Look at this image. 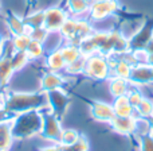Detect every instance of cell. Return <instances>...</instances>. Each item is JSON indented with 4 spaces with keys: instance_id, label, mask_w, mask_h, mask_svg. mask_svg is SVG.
<instances>
[{
    "instance_id": "cell-21",
    "label": "cell",
    "mask_w": 153,
    "mask_h": 151,
    "mask_svg": "<svg viewBox=\"0 0 153 151\" xmlns=\"http://www.w3.org/2000/svg\"><path fill=\"white\" fill-rule=\"evenodd\" d=\"M136 116L137 117H146L149 119L153 116V103L148 98H144L137 107H136Z\"/></svg>"
},
{
    "instance_id": "cell-10",
    "label": "cell",
    "mask_w": 153,
    "mask_h": 151,
    "mask_svg": "<svg viewBox=\"0 0 153 151\" xmlns=\"http://www.w3.org/2000/svg\"><path fill=\"white\" fill-rule=\"evenodd\" d=\"M117 10V3L114 0H103L95 2L91 5V16L94 19H102L105 16L113 14Z\"/></svg>"
},
{
    "instance_id": "cell-16",
    "label": "cell",
    "mask_w": 153,
    "mask_h": 151,
    "mask_svg": "<svg viewBox=\"0 0 153 151\" xmlns=\"http://www.w3.org/2000/svg\"><path fill=\"white\" fill-rule=\"evenodd\" d=\"M7 26L10 29V31L12 32L13 37L16 35L26 34V23L23 20H20L19 18H16L15 15H10L7 19Z\"/></svg>"
},
{
    "instance_id": "cell-34",
    "label": "cell",
    "mask_w": 153,
    "mask_h": 151,
    "mask_svg": "<svg viewBox=\"0 0 153 151\" xmlns=\"http://www.w3.org/2000/svg\"><path fill=\"white\" fill-rule=\"evenodd\" d=\"M3 47V39H1V37H0V49Z\"/></svg>"
},
{
    "instance_id": "cell-4",
    "label": "cell",
    "mask_w": 153,
    "mask_h": 151,
    "mask_svg": "<svg viewBox=\"0 0 153 151\" xmlns=\"http://www.w3.org/2000/svg\"><path fill=\"white\" fill-rule=\"evenodd\" d=\"M83 72L89 77H91V78L102 80V78L108 77L109 65H108V62L103 59V57L93 54V56L86 57Z\"/></svg>"
},
{
    "instance_id": "cell-8",
    "label": "cell",
    "mask_w": 153,
    "mask_h": 151,
    "mask_svg": "<svg viewBox=\"0 0 153 151\" xmlns=\"http://www.w3.org/2000/svg\"><path fill=\"white\" fill-rule=\"evenodd\" d=\"M136 123H137V116H130V117L116 116L110 122V124L114 128V131L121 134V135H133L136 131Z\"/></svg>"
},
{
    "instance_id": "cell-12",
    "label": "cell",
    "mask_w": 153,
    "mask_h": 151,
    "mask_svg": "<svg viewBox=\"0 0 153 151\" xmlns=\"http://www.w3.org/2000/svg\"><path fill=\"white\" fill-rule=\"evenodd\" d=\"M11 122L12 120L0 123V150L1 151H8L12 147L13 136L11 130Z\"/></svg>"
},
{
    "instance_id": "cell-13",
    "label": "cell",
    "mask_w": 153,
    "mask_h": 151,
    "mask_svg": "<svg viewBox=\"0 0 153 151\" xmlns=\"http://www.w3.org/2000/svg\"><path fill=\"white\" fill-rule=\"evenodd\" d=\"M62 84H63V78H62L59 74H56L55 72L45 74V76H43V78H42V82H40L42 89L45 90V92L58 89V88L62 86Z\"/></svg>"
},
{
    "instance_id": "cell-25",
    "label": "cell",
    "mask_w": 153,
    "mask_h": 151,
    "mask_svg": "<svg viewBox=\"0 0 153 151\" xmlns=\"http://www.w3.org/2000/svg\"><path fill=\"white\" fill-rule=\"evenodd\" d=\"M85 62H86V57L82 56L81 58H78L76 61L71 62V64H69V65H66V66H65V68H66V72L70 73V74H76V73L83 72Z\"/></svg>"
},
{
    "instance_id": "cell-17",
    "label": "cell",
    "mask_w": 153,
    "mask_h": 151,
    "mask_svg": "<svg viewBox=\"0 0 153 151\" xmlns=\"http://www.w3.org/2000/svg\"><path fill=\"white\" fill-rule=\"evenodd\" d=\"M61 53H62V57H63L65 64H66V65L71 64V62L76 61L78 58H81V57H82L81 50H79V47H76V45L66 46V47H63L61 50Z\"/></svg>"
},
{
    "instance_id": "cell-28",
    "label": "cell",
    "mask_w": 153,
    "mask_h": 151,
    "mask_svg": "<svg viewBox=\"0 0 153 151\" xmlns=\"http://www.w3.org/2000/svg\"><path fill=\"white\" fill-rule=\"evenodd\" d=\"M69 7L74 14H82L89 8V3L87 0H70Z\"/></svg>"
},
{
    "instance_id": "cell-29",
    "label": "cell",
    "mask_w": 153,
    "mask_h": 151,
    "mask_svg": "<svg viewBox=\"0 0 153 151\" xmlns=\"http://www.w3.org/2000/svg\"><path fill=\"white\" fill-rule=\"evenodd\" d=\"M140 143V151H153V135H145L143 138H137Z\"/></svg>"
},
{
    "instance_id": "cell-32",
    "label": "cell",
    "mask_w": 153,
    "mask_h": 151,
    "mask_svg": "<svg viewBox=\"0 0 153 151\" xmlns=\"http://www.w3.org/2000/svg\"><path fill=\"white\" fill-rule=\"evenodd\" d=\"M39 151H61V147L59 146H51V147H45V149H42Z\"/></svg>"
},
{
    "instance_id": "cell-26",
    "label": "cell",
    "mask_w": 153,
    "mask_h": 151,
    "mask_svg": "<svg viewBox=\"0 0 153 151\" xmlns=\"http://www.w3.org/2000/svg\"><path fill=\"white\" fill-rule=\"evenodd\" d=\"M31 42V37L28 34H22V35H16L12 41V45L15 47V50H26L27 46Z\"/></svg>"
},
{
    "instance_id": "cell-24",
    "label": "cell",
    "mask_w": 153,
    "mask_h": 151,
    "mask_svg": "<svg viewBox=\"0 0 153 151\" xmlns=\"http://www.w3.org/2000/svg\"><path fill=\"white\" fill-rule=\"evenodd\" d=\"M130 73H132V65H129L125 59H120L116 64V74L117 77H121V78H129Z\"/></svg>"
},
{
    "instance_id": "cell-5",
    "label": "cell",
    "mask_w": 153,
    "mask_h": 151,
    "mask_svg": "<svg viewBox=\"0 0 153 151\" xmlns=\"http://www.w3.org/2000/svg\"><path fill=\"white\" fill-rule=\"evenodd\" d=\"M46 93H47V101H48L50 111L56 117L61 119V116L65 113L67 105H69V97H67V95L65 92H62L59 88L54 90H48Z\"/></svg>"
},
{
    "instance_id": "cell-18",
    "label": "cell",
    "mask_w": 153,
    "mask_h": 151,
    "mask_svg": "<svg viewBox=\"0 0 153 151\" xmlns=\"http://www.w3.org/2000/svg\"><path fill=\"white\" fill-rule=\"evenodd\" d=\"M47 65L53 72H59V70L63 69V68L66 66V64H65V59H63V57H62L61 51H58V50L53 51L47 58Z\"/></svg>"
},
{
    "instance_id": "cell-22",
    "label": "cell",
    "mask_w": 153,
    "mask_h": 151,
    "mask_svg": "<svg viewBox=\"0 0 153 151\" xmlns=\"http://www.w3.org/2000/svg\"><path fill=\"white\" fill-rule=\"evenodd\" d=\"M116 116L118 117H130L136 116V108L133 105H130V103L128 104H121V105H113Z\"/></svg>"
},
{
    "instance_id": "cell-30",
    "label": "cell",
    "mask_w": 153,
    "mask_h": 151,
    "mask_svg": "<svg viewBox=\"0 0 153 151\" xmlns=\"http://www.w3.org/2000/svg\"><path fill=\"white\" fill-rule=\"evenodd\" d=\"M128 98H129L130 105H133L136 108V107H137L138 104H140L141 101L144 100V96L141 95V92H137V90H134V92H130L129 95H128Z\"/></svg>"
},
{
    "instance_id": "cell-3",
    "label": "cell",
    "mask_w": 153,
    "mask_h": 151,
    "mask_svg": "<svg viewBox=\"0 0 153 151\" xmlns=\"http://www.w3.org/2000/svg\"><path fill=\"white\" fill-rule=\"evenodd\" d=\"M42 117H43V123H42V130H40V135L43 138L48 139V140H54V142H59L61 139V134L63 131V128L61 127L59 123V117H56L53 112H42Z\"/></svg>"
},
{
    "instance_id": "cell-19",
    "label": "cell",
    "mask_w": 153,
    "mask_h": 151,
    "mask_svg": "<svg viewBox=\"0 0 153 151\" xmlns=\"http://www.w3.org/2000/svg\"><path fill=\"white\" fill-rule=\"evenodd\" d=\"M79 138H81V135L78 134L76 130L66 128V130H63L62 134H61L59 144H62V146H73V144L79 140Z\"/></svg>"
},
{
    "instance_id": "cell-11",
    "label": "cell",
    "mask_w": 153,
    "mask_h": 151,
    "mask_svg": "<svg viewBox=\"0 0 153 151\" xmlns=\"http://www.w3.org/2000/svg\"><path fill=\"white\" fill-rule=\"evenodd\" d=\"M130 80L136 84H148L153 81V66H134L132 68V73H130Z\"/></svg>"
},
{
    "instance_id": "cell-6",
    "label": "cell",
    "mask_w": 153,
    "mask_h": 151,
    "mask_svg": "<svg viewBox=\"0 0 153 151\" xmlns=\"http://www.w3.org/2000/svg\"><path fill=\"white\" fill-rule=\"evenodd\" d=\"M66 22V14L59 8H51L45 11V27L47 31H59L63 23Z\"/></svg>"
},
{
    "instance_id": "cell-36",
    "label": "cell",
    "mask_w": 153,
    "mask_h": 151,
    "mask_svg": "<svg viewBox=\"0 0 153 151\" xmlns=\"http://www.w3.org/2000/svg\"><path fill=\"white\" fill-rule=\"evenodd\" d=\"M0 151H1V150H0Z\"/></svg>"
},
{
    "instance_id": "cell-27",
    "label": "cell",
    "mask_w": 153,
    "mask_h": 151,
    "mask_svg": "<svg viewBox=\"0 0 153 151\" xmlns=\"http://www.w3.org/2000/svg\"><path fill=\"white\" fill-rule=\"evenodd\" d=\"M43 23H45V12H36L26 19V24L32 29L43 27Z\"/></svg>"
},
{
    "instance_id": "cell-2",
    "label": "cell",
    "mask_w": 153,
    "mask_h": 151,
    "mask_svg": "<svg viewBox=\"0 0 153 151\" xmlns=\"http://www.w3.org/2000/svg\"><path fill=\"white\" fill-rule=\"evenodd\" d=\"M47 103V93L45 95H31V93H13V95L5 97L4 108L10 113L19 115L27 111L34 109H42Z\"/></svg>"
},
{
    "instance_id": "cell-33",
    "label": "cell",
    "mask_w": 153,
    "mask_h": 151,
    "mask_svg": "<svg viewBox=\"0 0 153 151\" xmlns=\"http://www.w3.org/2000/svg\"><path fill=\"white\" fill-rule=\"evenodd\" d=\"M149 122H151V128H152V131H151V134L153 135V116L149 117Z\"/></svg>"
},
{
    "instance_id": "cell-9",
    "label": "cell",
    "mask_w": 153,
    "mask_h": 151,
    "mask_svg": "<svg viewBox=\"0 0 153 151\" xmlns=\"http://www.w3.org/2000/svg\"><path fill=\"white\" fill-rule=\"evenodd\" d=\"M152 30H153V22H148L141 30H138L134 35H133L132 41L129 42V47L134 49V50H140V49H145L146 43L152 38Z\"/></svg>"
},
{
    "instance_id": "cell-15",
    "label": "cell",
    "mask_w": 153,
    "mask_h": 151,
    "mask_svg": "<svg viewBox=\"0 0 153 151\" xmlns=\"http://www.w3.org/2000/svg\"><path fill=\"white\" fill-rule=\"evenodd\" d=\"M110 93L113 97H118V96H124L128 93V85L126 80L121 78V77H116L110 81Z\"/></svg>"
},
{
    "instance_id": "cell-1",
    "label": "cell",
    "mask_w": 153,
    "mask_h": 151,
    "mask_svg": "<svg viewBox=\"0 0 153 151\" xmlns=\"http://www.w3.org/2000/svg\"><path fill=\"white\" fill-rule=\"evenodd\" d=\"M42 112L40 109L27 111L23 113L16 115L11 122V130H12L13 139H30L32 136L40 134L42 130Z\"/></svg>"
},
{
    "instance_id": "cell-7",
    "label": "cell",
    "mask_w": 153,
    "mask_h": 151,
    "mask_svg": "<svg viewBox=\"0 0 153 151\" xmlns=\"http://www.w3.org/2000/svg\"><path fill=\"white\" fill-rule=\"evenodd\" d=\"M91 115L95 120L103 123H110L116 117V112H114L113 105L100 103V101H95V103L91 104Z\"/></svg>"
},
{
    "instance_id": "cell-31",
    "label": "cell",
    "mask_w": 153,
    "mask_h": 151,
    "mask_svg": "<svg viewBox=\"0 0 153 151\" xmlns=\"http://www.w3.org/2000/svg\"><path fill=\"white\" fill-rule=\"evenodd\" d=\"M145 51H146V53H149V54H153V37L151 38V39H149V42L146 43Z\"/></svg>"
},
{
    "instance_id": "cell-14",
    "label": "cell",
    "mask_w": 153,
    "mask_h": 151,
    "mask_svg": "<svg viewBox=\"0 0 153 151\" xmlns=\"http://www.w3.org/2000/svg\"><path fill=\"white\" fill-rule=\"evenodd\" d=\"M12 65H11V58L10 57L3 56L0 58V88L4 86L8 82V80L12 76Z\"/></svg>"
},
{
    "instance_id": "cell-20",
    "label": "cell",
    "mask_w": 153,
    "mask_h": 151,
    "mask_svg": "<svg viewBox=\"0 0 153 151\" xmlns=\"http://www.w3.org/2000/svg\"><path fill=\"white\" fill-rule=\"evenodd\" d=\"M28 61V54L26 50H15V53L11 57V65L13 70H19L24 66Z\"/></svg>"
},
{
    "instance_id": "cell-35",
    "label": "cell",
    "mask_w": 153,
    "mask_h": 151,
    "mask_svg": "<svg viewBox=\"0 0 153 151\" xmlns=\"http://www.w3.org/2000/svg\"><path fill=\"white\" fill-rule=\"evenodd\" d=\"M95 2H103V0H95Z\"/></svg>"
},
{
    "instance_id": "cell-23",
    "label": "cell",
    "mask_w": 153,
    "mask_h": 151,
    "mask_svg": "<svg viewBox=\"0 0 153 151\" xmlns=\"http://www.w3.org/2000/svg\"><path fill=\"white\" fill-rule=\"evenodd\" d=\"M43 43L42 42H38V41L31 39L30 45L27 46L26 51L28 54V58H39L40 56L43 54Z\"/></svg>"
}]
</instances>
